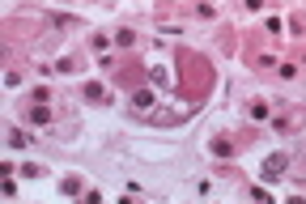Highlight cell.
<instances>
[{
	"label": "cell",
	"mask_w": 306,
	"mask_h": 204,
	"mask_svg": "<svg viewBox=\"0 0 306 204\" xmlns=\"http://www.w3.org/2000/svg\"><path fill=\"white\" fill-rule=\"evenodd\" d=\"M281 166H285V157H268V166H264V174L272 179V174H281Z\"/></svg>",
	"instance_id": "cell-1"
}]
</instances>
